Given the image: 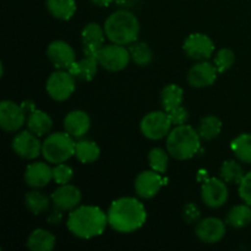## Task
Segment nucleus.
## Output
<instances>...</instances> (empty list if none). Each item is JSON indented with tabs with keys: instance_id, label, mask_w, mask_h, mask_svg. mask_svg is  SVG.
Instances as JSON below:
<instances>
[{
	"instance_id": "f257e3e1",
	"label": "nucleus",
	"mask_w": 251,
	"mask_h": 251,
	"mask_svg": "<svg viewBox=\"0 0 251 251\" xmlns=\"http://www.w3.org/2000/svg\"><path fill=\"white\" fill-rule=\"evenodd\" d=\"M108 225L119 233H132L140 229L147 220V212L137 199L120 198L112 202L108 210Z\"/></svg>"
},
{
	"instance_id": "f03ea898",
	"label": "nucleus",
	"mask_w": 251,
	"mask_h": 251,
	"mask_svg": "<svg viewBox=\"0 0 251 251\" xmlns=\"http://www.w3.org/2000/svg\"><path fill=\"white\" fill-rule=\"evenodd\" d=\"M108 215L98 206H78L69 215V230L81 239L98 237L105 230Z\"/></svg>"
},
{
	"instance_id": "7ed1b4c3",
	"label": "nucleus",
	"mask_w": 251,
	"mask_h": 251,
	"mask_svg": "<svg viewBox=\"0 0 251 251\" xmlns=\"http://www.w3.org/2000/svg\"><path fill=\"white\" fill-rule=\"evenodd\" d=\"M104 32L112 43L130 46L137 41L140 22L127 9H119L110 14L104 22Z\"/></svg>"
},
{
	"instance_id": "20e7f679",
	"label": "nucleus",
	"mask_w": 251,
	"mask_h": 251,
	"mask_svg": "<svg viewBox=\"0 0 251 251\" xmlns=\"http://www.w3.org/2000/svg\"><path fill=\"white\" fill-rule=\"evenodd\" d=\"M200 147L201 137L199 131L190 125H176L167 136V151L178 161L194 157Z\"/></svg>"
},
{
	"instance_id": "39448f33",
	"label": "nucleus",
	"mask_w": 251,
	"mask_h": 251,
	"mask_svg": "<svg viewBox=\"0 0 251 251\" xmlns=\"http://www.w3.org/2000/svg\"><path fill=\"white\" fill-rule=\"evenodd\" d=\"M76 142L69 132H54L42 144V154L48 163H64L75 154Z\"/></svg>"
},
{
	"instance_id": "423d86ee",
	"label": "nucleus",
	"mask_w": 251,
	"mask_h": 251,
	"mask_svg": "<svg viewBox=\"0 0 251 251\" xmlns=\"http://www.w3.org/2000/svg\"><path fill=\"white\" fill-rule=\"evenodd\" d=\"M171 118L166 110H154L142 118L140 130L142 135L150 140H161L168 136L172 130Z\"/></svg>"
},
{
	"instance_id": "0eeeda50",
	"label": "nucleus",
	"mask_w": 251,
	"mask_h": 251,
	"mask_svg": "<svg viewBox=\"0 0 251 251\" xmlns=\"http://www.w3.org/2000/svg\"><path fill=\"white\" fill-rule=\"evenodd\" d=\"M76 87V78L69 70L58 69L48 77L46 83V90L49 97L54 100L63 102L70 98Z\"/></svg>"
},
{
	"instance_id": "6e6552de",
	"label": "nucleus",
	"mask_w": 251,
	"mask_h": 251,
	"mask_svg": "<svg viewBox=\"0 0 251 251\" xmlns=\"http://www.w3.org/2000/svg\"><path fill=\"white\" fill-rule=\"evenodd\" d=\"M130 59L131 58H130L129 49L125 48V46L117 43L103 46L97 54V60L100 65L112 73L124 70L129 65Z\"/></svg>"
},
{
	"instance_id": "1a4fd4ad",
	"label": "nucleus",
	"mask_w": 251,
	"mask_h": 251,
	"mask_svg": "<svg viewBox=\"0 0 251 251\" xmlns=\"http://www.w3.org/2000/svg\"><path fill=\"white\" fill-rule=\"evenodd\" d=\"M26 110L12 100L0 103V126L6 132H16L26 122Z\"/></svg>"
},
{
	"instance_id": "9d476101",
	"label": "nucleus",
	"mask_w": 251,
	"mask_h": 251,
	"mask_svg": "<svg viewBox=\"0 0 251 251\" xmlns=\"http://www.w3.org/2000/svg\"><path fill=\"white\" fill-rule=\"evenodd\" d=\"M184 51L194 60H207L215 51V43L205 33H193L184 42Z\"/></svg>"
},
{
	"instance_id": "9b49d317",
	"label": "nucleus",
	"mask_w": 251,
	"mask_h": 251,
	"mask_svg": "<svg viewBox=\"0 0 251 251\" xmlns=\"http://www.w3.org/2000/svg\"><path fill=\"white\" fill-rule=\"evenodd\" d=\"M227 183L223 179L210 178L203 181L201 188V198L206 206L211 208L222 207L228 200Z\"/></svg>"
},
{
	"instance_id": "f8f14e48",
	"label": "nucleus",
	"mask_w": 251,
	"mask_h": 251,
	"mask_svg": "<svg viewBox=\"0 0 251 251\" xmlns=\"http://www.w3.org/2000/svg\"><path fill=\"white\" fill-rule=\"evenodd\" d=\"M167 184V179L158 172L145 171L135 179V191L141 199H152L159 193L162 186Z\"/></svg>"
},
{
	"instance_id": "ddd939ff",
	"label": "nucleus",
	"mask_w": 251,
	"mask_h": 251,
	"mask_svg": "<svg viewBox=\"0 0 251 251\" xmlns=\"http://www.w3.org/2000/svg\"><path fill=\"white\" fill-rule=\"evenodd\" d=\"M12 150L19 157L25 159H34L42 153V144L39 136L32 131H21L12 140Z\"/></svg>"
},
{
	"instance_id": "4468645a",
	"label": "nucleus",
	"mask_w": 251,
	"mask_h": 251,
	"mask_svg": "<svg viewBox=\"0 0 251 251\" xmlns=\"http://www.w3.org/2000/svg\"><path fill=\"white\" fill-rule=\"evenodd\" d=\"M81 38H82L83 54L97 58L98 51L104 46L107 36H105L104 27H100L96 22H91L83 27L82 32H81Z\"/></svg>"
},
{
	"instance_id": "2eb2a0df",
	"label": "nucleus",
	"mask_w": 251,
	"mask_h": 251,
	"mask_svg": "<svg viewBox=\"0 0 251 251\" xmlns=\"http://www.w3.org/2000/svg\"><path fill=\"white\" fill-rule=\"evenodd\" d=\"M47 56L56 69L68 70L76 61V54L73 47L65 41H53L47 48Z\"/></svg>"
},
{
	"instance_id": "dca6fc26",
	"label": "nucleus",
	"mask_w": 251,
	"mask_h": 251,
	"mask_svg": "<svg viewBox=\"0 0 251 251\" xmlns=\"http://www.w3.org/2000/svg\"><path fill=\"white\" fill-rule=\"evenodd\" d=\"M50 199L51 202L54 203V207L61 211H73L80 205L82 194L77 186L68 183L59 185V188L50 195Z\"/></svg>"
},
{
	"instance_id": "f3484780",
	"label": "nucleus",
	"mask_w": 251,
	"mask_h": 251,
	"mask_svg": "<svg viewBox=\"0 0 251 251\" xmlns=\"http://www.w3.org/2000/svg\"><path fill=\"white\" fill-rule=\"evenodd\" d=\"M226 225L227 223H225L220 218H205L196 226V237L206 244H215V243L221 242L226 235Z\"/></svg>"
},
{
	"instance_id": "a211bd4d",
	"label": "nucleus",
	"mask_w": 251,
	"mask_h": 251,
	"mask_svg": "<svg viewBox=\"0 0 251 251\" xmlns=\"http://www.w3.org/2000/svg\"><path fill=\"white\" fill-rule=\"evenodd\" d=\"M218 70L215 64H211L210 61L202 60L200 63L195 64L193 68L189 70L188 82L191 87L203 88L212 85L217 78Z\"/></svg>"
},
{
	"instance_id": "6ab92c4d",
	"label": "nucleus",
	"mask_w": 251,
	"mask_h": 251,
	"mask_svg": "<svg viewBox=\"0 0 251 251\" xmlns=\"http://www.w3.org/2000/svg\"><path fill=\"white\" fill-rule=\"evenodd\" d=\"M53 179V168L44 162H34L27 166L25 171V181L33 189H41L48 185Z\"/></svg>"
},
{
	"instance_id": "aec40b11",
	"label": "nucleus",
	"mask_w": 251,
	"mask_h": 251,
	"mask_svg": "<svg viewBox=\"0 0 251 251\" xmlns=\"http://www.w3.org/2000/svg\"><path fill=\"white\" fill-rule=\"evenodd\" d=\"M64 127L75 139L85 136L91 127V119L83 110H73L64 118Z\"/></svg>"
},
{
	"instance_id": "412c9836",
	"label": "nucleus",
	"mask_w": 251,
	"mask_h": 251,
	"mask_svg": "<svg viewBox=\"0 0 251 251\" xmlns=\"http://www.w3.org/2000/svg\"><path fill=\"white\" fill-rule=\"evenodd\" d=\"M98 65L100 63H98L97 58L85 55V58L81 60H76L68 70L75 78H78L81 81H91L97 74Z\"/></svg>"
},
{
	"instance_id": "4be33fe9",
	"label": "nucleus",
	"mask_w": 251,
	"mask_h": 251,
	"mask_svg": "<svg viewBox=\"0 0 251 251\" xmlns=\"http://www.w3.org/2000/svg\"><path fill=\"white\" fill-rule=\"evenodd\" d=\"M51 126H53V120L49 117V114H47L43 110L34 109L28 114L27 127L37 136L42 137L47 135L51 130Z\"/></svg>"
},
{
	"instance_id": "5701e85b",
	"label": "nucleus",
	"mask_w": 251,
	"mask_h": 251,
	"mask_svg": "<svg viewBox=\"0 0 251 251\" xmlns=\"http://www.w3.org/2000/svg\"><path fill=\"white\" fill-rule=\"evenodd\" d=\"M55 247V237L46 229H34L27 239V248L32 251H51Z\"/></svg>"
},
{
	"instance_id": "b1692460",
	"label": "nucleus",
	"mask_w": 251,
	"mask_h": 251,
	"mask_svg": "<svg viewBox=\"0 0 251 251\" xmlns=\"http://www.w3.org/2000/svg\"><path fill=\"white\" fill-rule=\"evenodd\" d=\"M46 6L49 14L61 21H68L75 15V0H46Z\"/></svg>"
},
{
	"instance_id": "393cba45",
	"label": "nucleus",
	"mask_w": 251,
	"mask_h": 251,
	"mask_svg": "<svg viewBox=\"0 0 251 251\" xmlns=\"http://www.w3.org/2000/svg\"><path fill=\"white\" fill-rule=\"evenodd\" d=\"M226 223L235 229L249 226L251 223V206L248 203H243V205H237L230 208L226 217Z\"/></svg>"
},
{
	"instance_id": "a878e982",
	"label": "nucleus",
	"mask_w": 251,
	"mask_h": 251,
	"mask_svg": "<svg viewBox=\"0 0 251 251\" xmlns=\"http://www.w3.org/2000/svg\"><path fill=\"white\" fill-rule=\"evenodd\" d=\"M183 100L184 91L178 85L171 83V85H167L161 91V104L163 110H166V112H171L174 108L181 105Z\"/></svg>"
},
{
	"instance_id": "bb28decb",
	"label": "nucleus",
	"mask_w": 251,
	"mask_h": 251,
	"mask_svg": "<svg viewBox=\"0 0 251 251\" xmlns=\"http://www.w3.org/2000/svg\"><path fill=\"white\" fill-rule=\"evenodd\" d=\"M100 154V149L95 141L80 140L76 142L75 156L81 163H92L97 161Z\"/></svg>"
},
{
	"instance_id": "cd10ccee",
	"label": "nucleus",
	"mask_w": 251,
	"mask_h": 251,
	"mask_svg": "<svg viewBox=\"0 0 251 251\" xmlns=\"http://www.w3.org/2000/svg\"><path fill=\"white\" fill-rule=\"evenodd\" d=\"M222 130V122L215 115H208L201 119L199 124V135L205 141H211L220 135Z\"/></svg>"
},
{
	"instance_id": "c85d7f7f",
	"label": "nucleus",
	"mask_w": 251,
	"mask_h": 251,
	"mask_svg": "<svg viewBox=\"0 0 251 251\" xmlns=\"http://www.w3.org/2000/svg\"><path fill=\"white\" fill-rule=\"evenodd\" d=\"M230 147L240 162L251 164V134H240L233 140Z\"/></svg>"
},
{
	"instance_id": "c756f323",
	"label": "nucleus",
	"mask_w": 251,
	"mask_h": 251,
	"mask_svg": "<svg viewBox=\"0 0 251 251\" xmlns=\"http://www.w3.org/2000/svg\"><path fill=\"white\" fill-rule=\"evenodd\" d=\"M25 203L26 207L31 211L33 215H41V213L46 212L50 205V200L46 194L41 193V191H29L25 196Z\"/></svg>"
},
{
	"instance_id": "7c9ffc66",
	"label": "nucleus",
	"mask_w": 251,
	"mask_h": 251,
	"mask_svg": "<svg viewBox=\"0 0 251 251\" xmlns=\"http://www.w3.org/2000/svg\"><path fill=\"white\" fill-rule=\"evenodd\" d=\"M127 49H129L131 60L139 66L149 65L153 59V53H152L151 48L149 47V44L144 43V42H134L130 44Z\"/></svg>"
},
{
	"instance_id": "2f4dec72",
	"label": "nucleus",
	"mask_w": 251,
	"mask_h": 251,
	"mask_svg": "<svg viewBox=\"0 0 251 251\" xmlns=\"http://www.w3.org/2000/svg\"><path fill=\"white\" fill-rule=\"evenodd\" d=\"M220 174L221 179H223L227 184H239L245 176L243 167L233 159L223 162Z\"/></svg>"
},
{
	"instance_id": "473e14b6",
	"label": "nucleus",
	"mask_w": 251,
	"mask_h": 251,
	"mask_svg": "<svg viewBox=\"0 0 251 251\" xmlns=\"http://www.w3.org/2000/svg\"><path fill=\"white\" fill-rule=\"evenodd\" d=\"M168 151H164L161 147H154L149 153V164L154 172L164 174L168 168Z\"/></svg>"
},
{
	"instance_id": "72a5a7b5",
	"label": "nucleus",
	"mask_w": 251,
	"mask_h": 251,
	"mask_svg": "<svg viewBox=\"0 0 251 251\" xmlns=\"http://www.w3.org/2000/svg\"><path fill=\"white\" fill-rule=\"evenodd\" d=\"M235 61V54L232 49L222 48L216 53L215 56V66L217 68L218 73H225L229 70Z\"/></svg>"
},
{
	"instance_id": "f704fd0d",
	"label": "nucleus",
	"mask_w": 251,
	"mask_h": 251,
	"mask_svg": "<svg viewBox=\"0 0 251 251\" xmlns=\"http://www.w3.org/2000/svg\"><path fill=\"white\" fill-rule=\"evenodd\" d=\"M74 176V171L71 167L68 164L59 163L55 164L53 168V180L55 181L58 185H64V184L70 183L71 179Z\"/></svg>"
},
{
	"instance_id": "c9c22d12",
	"label": "nucleus",
	"mask_w": 251,
	"mask_h": 251,
	"mask_svg": "<svg viewBox=\"0 0 251 251\" xmlns=\"http://www.w3.org/2000/svg\"><path fill=\"white\" fill-rule=\"evenodd\" d=\"M239 196L245 203L251 206V171L245 173L244 178L239 183Z\"/></svg>"
},
{
	"instance_id": "e433bc0d",
	"label": "nucleus",
	"mask_w": 251,
	"mask_h": 251,
	"mask_svg": "<svg viewBox=\"0 0 251 251\" xmlns=\"http://www.w3.org/2000/svg\"><path fill=\"white\" fill-rule=\"evenodd\" d=\"M167 113H168L173 125H176H176L185 124L189 119L188 110H186L183 105H179V107L174 108V109H172L171 112H167Z\"/></svg>"
},
{
	"instance_id": "4c0bfd02",
	"label": "nucleus",
	"mask_w": 251,
	"mask_h": 251,
	"mask_svg": "<svg viewBox=\"0 0 251 251\" xmlns=\"http://www.w3.org/2000/svg\"><path fill=\"white\" fill-rule=\"evenodd\" d=\"M184 220L188 223H193L195 221H198L200 218V210H199L198 206L193 202H189L188 205H185L184 207Z\"/></svg>"
},
{
	"instance_id": "58836bf2",
	"label": "nucleus",
	"mask_w": 251,
	"mask_h": 251,
	"mask_svg": "<svg viewBox=\"0 0 251 251\" xmlns=\"http://www.w3.org/2000/svg\"><path fill=\"white\" fill-rule=\"evenodd\" d=\"M61 212L63 211L59 210V208H54L53 212L49 213L48 216V223H50V225H58V223H60L61 218H63V215H61Z\"/></svg>"
},
{
	"instance_id": "ea45409f",
	"label": "nucleus",
	"mask_w": 251,
	"mask_h": 251,
	"mask_svg": "<svg viewBox=\"0 0 251 251\" xmlns=\"http://www.w3.org/2000/svg\"><path fill=\"white\" fill-rule=\"evenodd\" d=\"M140 0H115L117 5L122 6L123 9H130V7L135 6Z\"/></svg>"
},
{
	"instance_id": "a19ab883",
	"label": "nucleus",
	"mask_w": 251,
	"mask_h": 251,
	"mask_svg": "<svg viewBox=\"0 0 251 251\" xmlns=\"http://www.w3.org/2000/svg\"><path fill=\"white\" fill-rule=\"evenodd\" d=\"M91 1H92V4L97 5V6L105 7V6H109V5L112 4L113 1H115V0H91Z\"/></svg>"
},
{
	"instance_id": "79ce46f5",
	"label": "nucleus",
	"mask_w": 251,
	"mask_h": 251,
	"mask_svg": "<svg viewBox=\"0 0 251 251\" xmlns=\"http://www.w3.org/2000/svg\"><path fill=\"white\" fill-rule=\"evenodd\" d=\"M21 105L24 107V109L26 110V113H31L36 109V107H34V103L31 102V100H25Z\"/></svg>"
}]
</instances>
